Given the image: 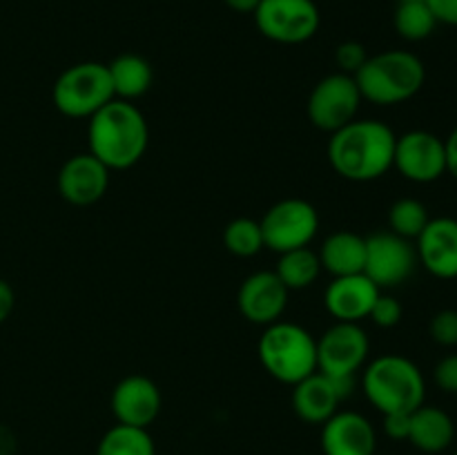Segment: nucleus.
Masks as SVG:
<instances>
[{
  "label": "nucleus",
  "mask_w": 457,
  "mask_h": 455,
  "mask_svg": "<svg viewBox=\"0 0 457 455\" xmlns=\"http://www.w3.org/2000/svg\"><path fill=\"white\" fill-rule=\"evenodd\" d=\"M378 433L375 426L355 410H337L321 424L324 455H375Z\"/></svg>",
  "instance_id": "dca6fc26"
},
{
  "label": "nucleus",
  "mask_w": 457,
  "mask_h": 455,
  "mask_svg": "<svg viewBox=\"0 0 457 455\" xmlns=\"http://www.w3.org/2000/svg\"><path fill=\"white\" fill-rule=\"evenodd\" d=\"M259 226L263 232V245L281 254L312 244L320 230V212L306 199H281L268 208Z\"/></svg>",
  "instance_id": "0eeeda50"
},
{
  "label": "nucleus",
  "mask_w": 457,
  "mask_h": 455,
  "mask_svg": "<svg viewBox=\"0 0 457 455\" xmlns=\"http://www.w3.org/2000/svg\"><path fill=\"white\" fill-rule=\"evenodd\" d=\"M361 101L364 98L357 87L355 76L337 71L321 79L312 87L306 105L308 120L321 132L333 134L357 119Z\"/></svg>",
  "instance_id": "1a4fd4ad"
},
{
  "label": "nucleus",
  "mask_w": 457,
  "mask_h": 455,
  "mask_svg": "<svg viewBox=\"0 0 457 455\" xmlns=\"http://www.w3.org/2000/svg\"><path fill=\"white\" fill-rule=\"evenodd\" d=\"M257 352L263 370L288 386L317 373V339L293 321L279 319L266 326Z\"/></svg>",
  "instance_id": "39448f33"
},
{
  "label": "nucleus",
  "mask_w": 457,
  "mask_h": 455,
  "mask_svg": "<svg viewBox=\"0 0 457 455\" xmlns=\"http://www.w3.org/2000/svg\"><path fill=\"white\" fill-rule=\"evenodd\" d=\"M366 61H369L366 47L361 43H357V40H346V43H342L335 49V62L339 65L342 74L355 76Z\"/></svg>",
  "instance_id": "c85d7f7f"
},
{
  "label": "nucleus",
  "mask_w": 457,
  "mask_h": 455,
  "mask_svg": "<svg viewBox=\"0 0 457 455\" xmlns=\"http://www.w3.org/2000/svg\"><path fill=\"white\" fill-rule=\"evenodd\" d=\"M355 83L364 101L373 105L388 107L400 105L418 96L427 83V67L406 49H388V52L369 56L355 74Z\"/></svg>",
  "instance_id": "7ed1b4c3"
},
{
  "label": "nucleus",
  "mask_w": 457,
  "mask_h": 455,
  "mask_svg": "<svg viewBox=\"0 0 457 455\" xmlns=\"http://www.w3.org/2000/svg\"><path fill=\"white\" fill-rule=\"evenodd\" d=\"M453 455H457V451H455V453H453Z\"/></svg>",
  "instance_id": "e433bc0d"
},
{
  "label": "nucleus",
  "mask_w": 457,
  "mask_h": 455,
  "mask_svg": "<svg viewBox=\"0 0 457 455\" xmlns=\"http://www.w3.org/2000/svg\"><path fill=\"white\" fill-rule=\"evenodd\" d=\"M96 455H156V446L147 428L116 424L101 437Z\"/></svg>",
  "instance_id": "393cba45"
},
{
  "label": "nucleus",
  "mask_w": 457,
  "mask_h": 455,
  "mask_svg": "<svg viewBox=\"0 0 457 455\" xmlns=\"http://www.w3.org/2000/svg\"><path fill=\"white\" fill-rule=\"evenodd\" d=\"M290 290L281 284L275 270H259L245 277L237 293V308L250 324L270 326L281 319L288 306Z\"/></svg>",
  "instance_id": "ddd939ff"
},
{
  "label": "nucleus",
  "mask_w": 457,
  "mask_h": 455,
  "mask_svg": "<svg viewBox=\"0 0 457 455\" xmlns=\"http://www.w3.org/2000/svg\"><path fill=\"white\" fill-rule=\"evenodd\" d=\"M89 154L96 156L107 170H129L143 159L150 143V128L134 103L114 101L89 119Z\"/></svg>",
  "instance_id": "f03ea898"
},
{
  "label": "nucleus",
  "mask_w": 457,
  "mask_h": 455,
  "mask_svg": "<svg viewBox=\"0 0 457 455\" xmlns=\"http://www.w3.org/2000/svg\"><path fill=\"white\" fill-rule=\"evenodd\" d=\"M437 25L457 27V0H427Z\"/></svg>",
  "instance_id": "473e14b6"
},
{
  "label": "nucleus",
  "mask_w": 457,
  "mask_h": 455,
  "mask_svg": "<svg viewBox=\"0 0 457 455\" xmlns=\"http://www.w3.org/2000/svg\"><path fill=\"white\" fill-rule=\"evenodd\" d=\"M402 315H404V308H402V303L395 297H391V294H379L378 302L370 308L369 317L379 328H393V326L400 324Z\"/></svg>",
  "instance_id": "c756f323"
},
{
  "label": "nucleus",
  "mask_w": 457,
  "mask_h": 455,
  "mask_svg": "<svg viewBox=\"0 0 457 455\" xmlns=\"http://www.w3.org/2000/svg\"><path fill=\"white\" fill-rule=\"evenodd\" d=\"M418 252L413 241L391 230H379L366 236L364 275L378 284L379 290L397 288L411 279L418 268Z\"/></svg>",
  "instance_id": "9d476101"
},
{
  "label": "nucleus",
  "mask_w": 457,
  "mask_h": 455,
  "mask_svg": "<svg viewBox=\"0 0 457 455\" xmlns=\"http://www.w3.org/2000/svg\"><path fill=\"white\" fill-rule=\"evenodd\" d=\"M369 351V335L360 324L335 321L317 339V370L328 377H355L366 366Z\"/></svg>",
  "instance_id": "9b49d317"
},
{
  "label": "nucleus",
  "mask_w": 457,
  "mask_h": 455,
  "mask_svg": "<svg viewBox=\"0 0 457 455\" xmlns=\"http://www.w3.org/2000/svg\"><path fill=\"white\" fill-rule=\"evenodd\" d=\"M428 221H431V217H428L427 205L420 199H413V196L397 199L391 205V210H388V226H391V232H395V235L404 236L409 241L418 239L420 232L427 228Z\"/></svg>",
  "instance_id": "a878e982"
},
{
  "label": "nucleus",
  "mask_w": 457,
  "mask_h": 455,
  "mask_svg": "<svg viewBox=\"0 0 457 455\" xmlns=\"http://www.w3.org/2000/svg\"><path fill=\"white\" fill-rule=\"evenodd\" d=\"M253 16L262 36L281 45L306 43L321 22L315 0H262Z\"/></svg>",
  "instance_id": "6e6552de"
},
{
  "label": "nucleus",
  "mask_w": 457,
  "mask_h": 455,
  "mask_svg": "<svg viewBox=\"0 0 457 455\" xmlns=\"http://www.w3.org/2000/svg\"><path fill=\"white\" fill-rule=\"evenodd\" d=\"M375 455H378V453H375Z\"/></svg>",
  "instance_id": "4c0bfd02"
},
{
  "label": "nucleus",
  "mask_w": 457,
  "mask_h": 455,
  "mask_svg": "<svg viewBox=\"0 0 457 455\" xmlns=\"http://www.w3.org/2000/svg\"><path fill=\"white\" fill-rule=\"evenodd\" d=\"M364 395L382 415L413 413L424 404L427 382L415 361L404 355L375 357L361 375Z\"/></svg>",
  "instance_id": "20e7f679"
},
{
  "label": "nucleus",
  "mask_w": 457,
  "mask_h": 455,
  "mask_svg": "<svg viewBox=\"0 0 457 455\" xmlns=\"http://www.w3.org/2000/svg\"><path fill=\"white\" fill-rule=\"evenodd\" d=\"M112 79V87H114V96L120 101H137L147 89L152 87L154 80V71L152 65L138 54H120L114 61L107 65Z\"/></svg>",
  "instance_id": "4be33fe9"
},
{
  "label": "nucleus",
  "mask_w": 457,
  "mask_h": 455,
  "mask_svg": "<svg viewBox=\"0 0 457 455\" xmlns=\"http://www.w3.org/2000/svg\"><path fill=\"white\" fill-rule=\"evenodd\" d=\"M428 333L436 343L445 348L457 346V310L453 308H445V310L436 312L428 324Z\"/></svg>",
  "instance_id": "cd10ccee"
},
{
  "label": "nucleus",
  "mask_w": 457,
  "mask_h": 455,
  "mask_svg": "<svg viewBox=\"0 0 457 455\" xmlns=\"http://www.w3.org/2000/svg\"><path fill=\"white\" fill-rule=\"evenodd\" d=\"M223 245H226L228 252H232L235 257L248 259L254 254L262 252L266 245H263V232L259 221L250 217H239L235 221H230L223 230Z\"/></svg>",
  "instance_id": "bb28decb"
},
{
  "label": "nucleus",
  "mask_w": 457,
  "mask_h": 455,
  "mask_svg": "<svg viewBox=\"0 0 457 455\" xmlns=\"http://www.w3.org/2000/svg\"><path fill=\"white\" fill-rule=\"evenodd\" d=\"M232 12H239V13H254V9L259 7L262 0H223Z\"/></svg>",
  "instance_id": "c9c22d12"
},
{
  "label": "nucleus",
  "mask_w": 457,
  "mask_h": 455,
  "mask_svg": "<svg viewBox=\"0 0 457 455\" xmlns=\"http://www.w3.org/2000/svg\"><path fill=\"white\" fill-rule=\"evenodd\" d=\"M433 379H436L440 391L457 395V355L442 357V360L437 361L436 370H433Z\"/></svg>",
  "instance_id": "7c9ffc66"
},
{
  "label": "nucleus",
  "mask_w": 457,
  "mask_h": 455,
  "mask_svg": "<svg viewBox=\"0 0 457 455\" xmlns=\"http://www.w3.org/2000/svg\"><path fill=\"white\" fill-rule=\"evenodd\" d=\"M393 168L413 183H433L446 174L445 138L427 129H411L395 141Z\"/></svg>",
  "instance_id": "f8f14e48"
},
{
  "label": "nucleus",
  "mask_w": 457,
  "mask_h": 455,
  "mask_svg": "<svg viewBox=\"0 0 457 455\" xmlns=\"http://www.w3.org/2000/svg\"><path fill=\"white\" fill-rule=\"evenodd\" d=\"M418 261L437 279L457 277V219L436 217L415 239Z\"/></svg>",
  "instance_id": "a211bd4d"
},
{
  "label": "nucleus",
  "mask_w": 457,
  "mask_h": 455,
  "mask_svg": "<svg viewBox=\"0 0 457 455\" xmlns=\"http://www.w3.org/2000/svg\"><path fill=\"white\" fill-rule=\"evenodd\" d=\"M293 410L306 424H324L337 413L342 397L335 388L333 379L324 373H312L293 386Z\"/></svg>",
  "instance_id": "6ab92c4d"
},
{
  "label": "nucleus",
  "mask_w": 457,
  "mask_h": 455,
  "mask_svg": "<svg viewBox=\"0 0 457 455\" xmlns=\"http://www.w3.org/2000/svg\"><path fill=\"white\" fill-rule=\"evenodd\" d=\"M161 404L163 397L159 386L145 375H128L120 379L110 400L116 422L138 428H147L159 418Z\"/></svg>",
  "instance_id": "2eb2a0df"
},
{
  "label": "nucleus",
  "mask_w": 457,
  "mask_h": 455,
  "mask_svg": "<svg viewBox=\"0 0 457 455\" xmlns=\"http://www.w3.org/2000/svg\"><path fill=\"white\" fill-rule=\"evenodd\" d=\"M13 306H16V294H13V288L4 279H0V324L9 319Z\"/></svg>",
  "instance_id": "72a5a7b5"
},
{
  "label": "nucleus",
  "mask_w": 457,
  "mask_h": 455,
  "mask_svg": "<svg viewBox=\"0 0 457 455\" xmlns=\"http://www.w3.org/2000/svg\"><path fill=\"white\" fill-rule=\"evenodd\" d=\"M446 150V174L457 178V128L445 138Z\"/></svg>",
  "instance_id": "f704fd0d"
},
{
  "label": "nucleus",
  "mask_w": 457,
  "mask_h": 455,
  "mask_svg": "<svg viewBox=\"0 0 457 455\" xmlns=\"http://www.w3.org/2000/svg\"><path fill=\"white\" fill-rule=\"evenodd\" d=\"M321 272L320 257H317L315 250L308 245V248H297L288 250V252L279 254V261H277L275 275L279 277L281 284L288 290H303L311 288L317 281Z\"/></svg>",
  "instance_id": "5701e85b"
},
{
  "label": "nucleus",
  "mask_w": 457,
  "mask_h": 455,
  "mask_svg": "<svg viewBox=\"0 0 457 455\" xmlns=\"http://www.w3.org/2000/svg\"><path fill=\"white\" fill-rule=\"evenodd\" d=\"M382 290L364 272L360 275L333 277L324 290V306L335 321L360 324L370 315V308L378 302Z\"/></svg>",
  "instance_id": "f3484780"
},
{
  "label": "nucleus",
  "mask_w": 457,
  "mask_h": 455,
  "mask_svg": "<svg viewBox=\"0 0 457 455\" xmlns=\"http://www.w3.org/2000/svg\"><path fill=\"white\" fill-rule=\"evenodd\" d=\"M411 431V413H386L384 415V433L391 440L404 442L409 440Z\"/></svg>",
  "instance_id": "2f4dec72"
},
{
  "label": "nucleus",
  "mask_w": 457,
  "mask_h": 455,
  "mask_svg": "<svg viewBox=\"0 0 457 455\" xmlns=\"http://www.w3.org/2000/svg\"><path fill=\"white\" fill-rule=\"evenodd\" d=\"M393 25L402 38L418 43V40L428 38L436 31L437 21L427 0H397Z\"/></svg>",
  "instance_id": "b1692460"
},
{
  "label": "nucleus",
  "mask_w": 457,
  "mask_h": 455,
  "mask_svg": "<svg viewBox=\"0 0 457 455\" xmlns=\"http://www.w3.org/2000/svg\"><path fill=\"white\" fill-rule=\"evenodd\" d=\"M397 134L382 120L355 119L330 134L326 156L346 181L369 183L393 170Z\"/></svg>",
  "instance_id": "f257e3e1"
},
{
  "label": "nucleus",
  "mask_w": 457,
  "mask_h": 455,
  "mask_svg": "<svg viewBox=\"0 0 457 455\" xmlns=\"http://www.w3.org/2000/svg\"><path fill=\"white\" fill-rule=\"evenodd\" d=\"M114 98L110 70L94 61L67 67L52 87L54 105L67 119H92Z\"/></svg>",
  "instance_id": "423d86ee"
},
{
  "label": "nucleus",
  "mask_w": 457,
  "mask_h": 455,
  "mask_svg": "<svg viewBox=\"0 0 457 455\" xmlns=\"http://www.w3.org/2000/svg\"><path fill=\"white\" fill-rule=\"evenodd\" d=\"M321 270L330 277H346L364 272L366 263V236L351 230L333 232L324 239L317 252Z\"/></svg>",
  "instance_id": "412c9836"
},
{
  "label": "nucleus",
  "mask_w": 457,
  "mask_h": 455,
  "mask_svg": "<svg viewBox=\"0 0 457 455\" xmlns=\"http://www.w3.org/2000/svg\"><path fill=\"white\" fill-rule=\"evenodd\" d=\"M110 187V170L89 152L74 154L58 172V194L76 208L98 203Z\"/></svg>",
  "instance_id": "4468645a"
},
{
  "label": "nucleus",
  "mask_w": 457,
  "mask_h": 455,
  "mask_svg": "<svg viewBox=\"0 0 457 455\" xmlns=\"http://www.w3.org/2000/svg\"><path fill=\"white\" fill-rule=\"evenodd\" d=\"M455 440V424L446 410L422 404L411 413L409 440L418 451L428 455L445 453Z\"/></svg>",
  "instance_id": "aec40b11"
}]
</instances>
